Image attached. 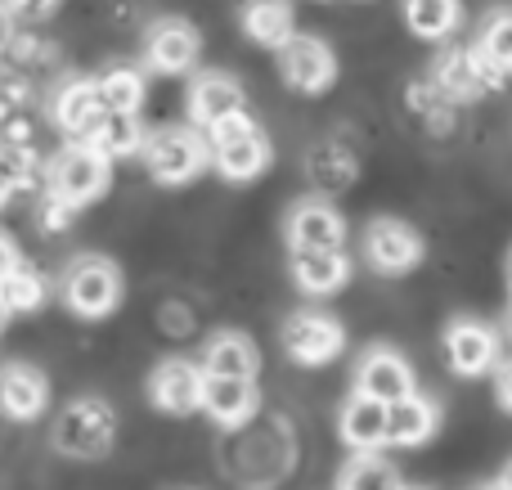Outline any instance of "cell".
<instances>
[{
    "label": "cell",
    "mask_w": 512,
    "mask_h": 490,
    "mask_svg": "<svg viewBox=\"0 0 512 490\" xmlns=\"http://www.w3.org/2000/svg\"><path fill=\"white\" fill-rule=\"evenodd\" d=\"M54 122L63 135H72V144H95L99 126L108 122V108L99 99V81H68L54 99Z\"/></svg>",
    "instance_id": "obj_12"
},
{
    "label": "cell",
    "mask_w": 512,
    "mask_h": 490,
    "mask_svg": "<svg viewBox=\"0 0 512 490\" xmlns=\"http://www.w3.org/2000/svg\"><path fill=\"white\" fill-rule=\"evenodd\" d=\"M495 392H499V405L512 414V365L499 369V387H495Z\"/></svg>",
    "instance_id": "obj_32"
},
{
    "label": "cell",
    "mask_w": 512,
    "mask_h": 490,
    "mask_svg": "<svg viewBox=\"0 0 512 490\" xmlns=\"http://www.w3.org/2000/svg\"><path fill=\"white\" fill-rule=\"evenodd\" d=\"M342 239H346V225L333 203L306 198V203L292 207V216H288L292 252H342Z\"/></svg>",
    "instance_id": "obj_11"
},
{
    "label": "cell",
    "mask_w": 512,
    "mask_h": 490,
    "mask_svg": "<svg viewBox=\"0 0 512 490\" xmlns=\"http://www.w3.org/2000/svg\"><path fill=\"white\" fill-rule=\"evenodd\" d=\"M117 441V410L104 401V396H77L72 405H63V414L54 419L50 446L59 450L63 459H104Z\"/></svg>",
    "instance_id": "obj_1"
},
{
    "label": "cell",
    "mask_w": 512,
    "mask_h": 490,
    "mask_svg": "<svg viewBox=\"0 0 512 490\" xmlns=\"http://www.w3.org/2000/svg\"><path fill=\"white\" fill-rule=\"evenodd\" d=\"M108 180H113V162H108L95 144H68V149H59L50 158V167H45V189L72 207L99 198L108 189Z\"/></svg>",
    "instance_id": "obj_2"
},
{
    "label": "cell",
    "mask_w": 512,
    "mask_h": 490,
    "mask_svg": "<svg viewBox=\"0 0 512 490\" xmlns=\"http://www.w3.org/2000/svg\"><path fill=\"white\" fill-rule=\"evenodd\" d=\"M445 356H450L454 374L477 378L499 360V338L477 320H454L450 329H445Z\"/></svg>",
    "instance_id": "obj_16"
},
{
    "label": "cell",
    "mask_w": 512,
    "mask_h": 490,
    "mask_svg": "<svg viewBox=\"0 0 512 490\" xmlns=\"http://www.w3.org/2000/svg\"><path fill=\"white\" fill-rule=\"evenodd\" d=\"M144 140L149 135L140 126V113H108V122L95 135V149L113 162V158H126V153H144Z\"/></svg>",
    "instance_id": "obj_25"
},
{
    "label": "cell",
    "mask_w": 512,
    "mask_h": 490,
    "mask_svg": "<svg viewBox=\"0 0 512 490\" xmlns=\"http://www.w3.org/2000/svg\"><path fill=\"white\" fill-rule=\"evenodd\" d=\"M9 198H14V189H9L5 180H0V212H5V203H9Z\"/></svg>",
    "instance_id": "obj_34"
},
{
    "label": "cell",
    "mask_w": 512,
    "mask_h": 490,
    "mask_svg": "<svg viewBox=\"0 0 512 490\" xmlns=\"http://www.w3.org/2000/svg\"><path fill=\"white\" fill-rule=\"evenodd\" d=\"M256 405H261V392H256V383L207 378V387H203V410L212 414L221 428H243V423L256 414Z\"/></svg>",
    "instance_id": "obj_19"
},
{
    "label": "cell",
    "mask_w": 512,
    "mask_h": 490,
    "mask_svg": "<svg viewBox=\"0 0 512 490\" xmlns=\"http://www.w3.org/2000/svg\"><path fill=\"white\" fill-rule=\"evenodd\" d=\"M508 279H512V266H508Z\"/></svg>",
    "instance_id": "obj_37"
},
{
    "label": "cell",
    "mask_w": 512,
    "mask_h": 490,
    "mask_svg": "<svg viewBox=\"0 0 512 490\" xmlns=\"http://www.w3.org/2000/svg\"><path fill=\"white\" fill-rule=\"evenodd\" d=\"M337 490H405V486H400V473L382 455H360L342 468Z\"/></svg>",
    "instance_id": "obj_26"
},
{
    "label": "cell",
    "mask_w": 512,
    "mask_h": 490,
    "mask_svg": "<svg viewBox=\"0 0 512 490\" xmlns=\"http://www.w3.org/2000/svg\"><path fill=\"white\" fill-rule=\"evenodd\" d=\"M212 162L225 180H256L270 167V140L252 117H234L212 131Z\"/></svg>",
    "instance_id": "obj_5"
},
{
    "label": "cell",
    "mask_w": 512,
    "mask_h": 490,
    "mask_svg": "<svg viewBox=\"0 0 512 490\" xmlns=\"http://www.w3.org/2000/svg\"><path fill=\"white\" fill-rule=\"evenodd\" d=\"M203 374L207 378H234V383H256L261 374V356H256V342L243 333H216L203 347Z\"/></svg>",
    "instance_id": "obj_17"
},
{
    "label": "cell",
    "mask_w": 512,
    "mask_h": 490,
    "mask_svg": "<svg viewBox=\"0 0 512 490\" xmlns=\"http://www.w3.org/2000/svg\"><path fill=\"white\" fill-rule=\"evenodd\" d=\"M279 68H283V81H288L292 90H301V95H319V90H328L337 77L333 50H328L319 36H306V32H297L288 41V50L279 54Z\"/></svg>",
    "instance_id": "obj_10"
},
{
    "label": "cell",
    "mask_w": 512,
    "mask_h": 490,
    "mask_svg": "<svg viewBox=\"0 0 512 490\" xmlns=\"http://www.w3.org/2000/svg\"><path fill=\"white\" fill-rule=\"evenodd\" d=\"M0 320H5V311H0Z\"/></svg>",
    "instance_id": "obj_38"
},
{
    "label": "cell",
    "mask_w": 512,
    "mask_h": 490,
    "mask_svg": "<svg viewBox=\"0 0 512 490\" xmlns=\"http://www.w3.org/2000/svg\"><path fill=\"white\" fill-rule=\"evenodd\" d=\"M342 441L351 450H360V455H373L378 446H391V410L355 392L351 401L342 405Z\"/></svg>",
    "instance_id": "obj_18"
},
{
    "label": "cell",
    "mask_w": 512,
    "mask_h": 490,
    "mask_svg": "<svg viewBox=\"0 0 512 490\" xmlns=\"http://www.w3.org/2000/svg\"><path fill=\"white\" fill-rule=\"evenodd\" d=\"M14 266H18V252H14V243H9L5 234H0V279H5Z\"/></svg>",
    "instance_id": "obj_33"
},
{
    "label": "cell",
    "mask_w": 512,
    "mask_h": 490,
    "mask_svg": "<svg viewBox=\"0 0 512 490\" xmlns=\"http://www.w3.org/2000/svg\"><path fill=\"white\" fill-rule=\"evenodd\" d=\"M63 302L81 320H99L122 302V270L108 257H77L63 270Z\"/></svg>",
    "instance_id": "obj_4"
},
{
    "label": "cell",
    "mask_w": 512,
    "mask_h": 490,
    "mask_svg": "<svg viewBox=\"0 0 512 490\" xmlns=\"http://www.w3.org/2000/svg\"><path fill=\"white\" fill-rule=\"evenodd\" d=\"M14 36H18V27H14V14H9V5H0V54L14 45Z\"/></svg>",
    "instance_id": "obj_31"
},
{
    "label": "cell",
    "mask_w": 512,
    "mask_h": 490,
    "mask_svg": "<svg viewBox=\"0 0 512 490\" xmlns=\"http://www.w3.org/2000/svg\"><path fill=\"white\" fill-rule=\"evenodd\" d=\"M41 230L45 234H59V230H68L72 221H77V207L72 203H63V198H54V194H45V203H41Z\"/></svg>",
    "instance_id": "obj_30"
},
{
    "label": "cell",
    "mask_w": 512,
    "mask_h": 490,
    "mask_svg": "<svg viewBox=\"0 0 512 490\" xmlns=\"http://www.w3.org/2000/svg\"><path fill=\"white\" fill-rule=\"evenodd\" d=\"M481 54H486L490 63H495L499 72H512V14H499V18H490V27H486V36H481Z\"/></svg>",
    "instance_id": "obj_29"
},
{
    "label": "cell",
    "mask_w": 512,
    "mask_h": 490,
    "mask_svg": "<svg viewBox=\"0 0 512 490\" xmlns=\"http://www.w3.org/2000/svg\"><path fill=\"white\" fill-rule=\"evenodd\" d=\"M504 486H508V490H512V468H508V477H504Z\"/></svg>",
    "instance_id": "obj_36"
},
{
    "label": "cell",
    "mask_w": 512,
    "mask_h": 490,
    "mask_svg": "<svg viewBox=\"0 0 512 490\" xmlns=\"http://www.w3.org/2000/svg\"><path fill=\"white\" fill-rule=\"evenodd\" d=\"M140 158L158 185H185V180H194L198 171H203L207 144H203V135L189 131V126H162V131H153L149 140H144Z\"/></svg>",
    "instance_id": "obj_3"
},
{
    "label": "cell",
    "mask_w": 512,
    "mask_h": 490,
    "mask_svg": "<svg viewBox=\"0 0 512 490\" xmlns=\"http://www.w3.org/2000/svg\"><path fill=\"white\" fill-rule=\"evenodd\" d=\"M481 490H508V486H504V482H499V486H481Z\"/></svg>",
    "instance_id": "obj_35"
},
{
    "label": "cell",
    "mask_w": 512,
    "mask_h": 490,
    "mask_svg": "<svg viewBox=\"0 0 512 490\" xmlns=\"http://www.w3.org/2000/svg\"><path fill=\"white\" fill-rule=\"evenodd\" d=\"M283 351H288L297 365H328L333 356H342V324L333 320V315H319V311H297L288 315V324H283Z\"/></svg>",
    "instance_id": "obj_6"
},
{
    "label": "cell",
    "mask_w": 512,
    "mask_h": 490,
    "mask_svg": "<svg viewBox=\"0 0 512 490\" xmlns=\"http://www.w3.org/2000/svg\"><path fill=\"white\" fill-rule=\"evenodd\" d=\"M346 275H351V266H346L342 252H292V279H297L301 293H337Z\"/></svg>",
    "instance_id": "obj_20"
},
{
    "label": "cell",
    "mask_w": 512,
    "mask_h": 490,
    "mask_svg": "<svg viewBox=\"0 0 512 490\" xmlns=\"http://www.w3.org/2000/svg\"><path fill=\"white\" fill-rule=\"evenodd\" d=\"M203 387H207V374L189 360H162L149 378V396L158 410L167 414H194L203 410Z\"/></svg>",
    "instance_id": "obj_13"
},
{
    "label": "cell",
    "mask_w": 512,
    "mask_h": 490,
    "mask_svg": "<svg viewBox=\"0 0 512 490\" xmlns=\"http://www.w3.org/2000/svg\"><path fill=\"white\" fill-rule=\"evenodd\" d=\"M405 23L414 36H427V41H441V36L454 32L459 23V5L450 0H427V5H409L405 9Z\"/></svg>",
    "instance_id": "obj_28"
},
{
    "label": "cell",
    "mask_w": 512,
    "mask_h": 490,
    "mask_svg": "<svg viewBox=\"0 0 512 490\" xmlns=\"http://www.w3.org/2000/svg\"><path fill=\"white\" fill-rule=\"evenodd\" d=\"M243 32H248L256 45H270V50L283 54L288 41L297 36V27H292L288 5H248L243 9Z\"/></svg>",
    "instance_id": "obj_23"
},
{
    "label": "cell",
    "mask_w": 512,
    "mask_h": 490,
    "mask_svg": "<svg viewBox=\"0 0 512 490\" xmlns=\"http://www.w3.org/2000/svg\"><path fill=\"white\" fill-rule=\"evenodd\" d=\"M194 59H198V32L185 18H162L149 32V41H144V63H149L153 72L176 77V72L194 68Z\"/></svg>",
    "instance_id": "obj_15"
},
{
    "label": "cell",
    "mask_w": 512,
    "mask_h": 490,
    "mask_svg": "<svg viewBox=\"0 0 512 490\" xmlns=\"http://www.w3.org/2000/svg\"><path fill=\"white\" fill-rule=\"evenodd\" d=\"M436 423H441V410L427 396H409V401L391 405V446H423V441H432Z\"/></svg>",
    "instance_id": "obj_21"
},
{
    "label": "cell",
    "mask_w": 512,
    "mask_h": 490,
    "mask_svg": "<svg viewBox=\"0 0 512 490\" xmlns=\"http://www.w3.org/2000/svg\"><path fill=\"white\" fill-rule=\"evenodd\" d=\"M364 257H369L373 270L382 275H405L423 261V239L409 230L405 221H391V216H378V221L364 230Z\"/></svg>",
    "instance_id": "obj_9"
},
{
    "label": "cell",
    "mask_w": 512,
    "mask_h": 490,
    "mask_svg": "<svg viewBox=\"0 0 512 490\" xmlns=\"http://www.w3.org/2000/svg\"><path fill=\"white\" fill-rule=\"evenodd\" d=\"M99 99H104L108 113H140L144 99V77L131 68H113L99 77Z\"/></svg>",
    "instance_id": "obj_27"
},
{
    "label": "cell",
    "mask_w": 512,
    "mask_h": 490,
    "mask_svg": "<svg viewBox=\"0 0 512 490\" xmlns=\"http://www.w3.org/2000/svg\"><path fill=\"white\" fill-rule=\"evenodd\" d=\"M189 117H194L198 131L212 135L216 126L234 122V117H248V95L234 77L225 72H203V77L189 86Z\"/></svg>",
    "instance_id": "obj_8"
},
{
    "label": "cell",
    "mask_w": 512,
    "mask_h": 490,
    "mask_svg": "<svg viewBox=\"0 0 512 490\" xmlns=\"http://www.w3.org/2000/svg\"><path fill=\"white\" fill-rule=\"evenodd\" d=\"M50 405V383L41 369L32 365H0V414H9L14 423H32Z\"/></svg>",
    "instance_id": "obj_14"
},
{
    "label": "cell",
    "mask_w": 512,
    "mask_h": 490,
    "mask_svg": "<svg viewBox=\"0 0 512 490\" xmlns=\"http://www.w3.org/2000/svg\"><path fill=\"white\" fill-rule=\"evenodd\" d=\"M45 293H50V284H45L41 270L27 266V261H18V266L0 279V311L5 315H27V311H36V306L45 302Z\"/></svg>",
    "instance_id": "obj_22"
},
{
    "label": "cell",
    "mask_w": 512,
    "mask_h": 490,
    "mask_svg": "<svg viewBox=\"0 0 512 490\" xmlns=\"http://www.w3.org/2000/svg\"><path fill=\"white\" fill-rule=\"evenodd\" d=\"M355 392L391 410V405H400V401H409V396H418V392H414V369H409L405 356H396V351L373 347V351H364L360 369H355Z\"/></svg>",
    "instance_id": "obj_7"
},
{
    "label": "cell",
    "mask_w": 512,
    "mask_h": 490,
    "mask_svg": "<svg viewBox=\"0 0 512 490\" xmlns=\"http://www.w3.org/2000/svg\"><path fill=\"white\" fill-rule=\"evenodd\" d=\"M306 171H310V180H315L319 189H346L355 180V158H351L346 144L324 140V144H315V149L306 153Z\"/></svg>",
    "instance_id": "obj_24"
}]
</instances>
